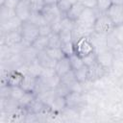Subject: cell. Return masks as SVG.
<instances>
[{"instance_id": "cell-1", "label": "cell", "mask_w": 123, "mask_h": 123, "mask_svg": "<svg viewBox=\"0 0 123 123\" xmlns=\"http://www.w3.org/2000/svg\"><path fill=\"white\" fill-rule=\"evenodd\" d=\"M20 33L22 37V42L26 46H31L34 41L39 37L38 26L28 21H23L20 26Z\"/></svg>"}, {"instance_id": "cell-2", "label": "cell", "mask_w": 123, "mask_h": 123, "mask_svg": "<svg viewBox=\"0 0 123 123\" xmlns=\"http://www.w3.org/2000/svg\"><path fill=\"white\" fill-rule=\"evenodd\" d=\"M66 108L76 110L81 112V111L87 105L86 95L85 91H70L65 96Z\"/></svg>"}, {"instance_id": "cell-3", "label": "cell", "mask_w": 123, "mask_h": 123, "mask_svg": "<svg viewBox=\"0 0 123 123\" xmlns=\"http://www.w3.org/2000/svg\"><path fill=\"white\" fill-rule=\"evenodd\" d=\"M115 27L116 26L114 25V23L111 21V19L109 17V15L106 12V13H101L97 17L93 26V31L95 33L108 36L109 34L114 31Z\"/></svg>"}, {"instance_id": "cell-4", "label": "cell", "mask_w": 123, "mask_h": 123, "mask_svg": "<svg viewBox=\"0 0 123 123\" xmlns=\"http://www.w3.org/2000/svg\"><path fill=\"white\" fill-rule=\"evenodd\" d=\"M100 14L101 13L96 10V8H86V9L82 12V14L80 15L78 20L76 21V24H78L82 27L93 30L94 23Z\"/></svg>"}, {"instance_id": "cell-5", "label": "cell", "mask_w": 123, "mask_h": 123, "mask_svg": "<svg viewBox=\"0 0 123 123\" xmlns=\"http://www.w3.org/2000/svg\"><path fill=\"white\" fill-rule=\"evenodd\" d=\"M73 42H74V47H75V54H77L81 58H84L94 52V48L90 41L89 37H81Z\"/></svg>"}, {"instance_id": "cell-6", "label": "cell", "mask_w": 123, "mask_h": 123, "mask_svg": "<svg viewBox=\"0 0 123 123\" xmlns=\"http://www.w3.org/2000/svg\"><path fill=\"white\" fill-rule=\"evenodd\" d=\"M87 68H88L87 69V81L92 83V84L97 82L101 78H103L109 71L107 68H105L98 62L87 66Z\"/></svg>"}, {"instance_id": "cell-7", "label": "cell", "mask_w": 123, "mask_h": 123, "mask_svg": "<svg viewBox=\"0 0 123 123\" xmlns=\"http://www.w3.org/2000/svg\"><path fill=\"white\" fill-rule=\"evenodd\" d=\"M42 14L44 15L47 23L49 24H54L56 22H59L62 20V18L64 16L61 11L59 10L57 5H49V6H45L42 10Z\"/></svg>"}, {"instance_id": "cell-8", "label": "cell", "mask_w": 123, "mask_h": 123, "mask_svg": "<svg viewBox=\"0 0 123 123\" xmlns=\"http://www.w3.org/2000/svg\"><path fill=\"white\" fill-rule=\"evenodd\" d=\"M0 44H6L10 47L22 43V37L19 29L10 31L5 34H0Z\"/></svg>"}, {"instance_id": "cell-9", "label": "cell", "mask_w": 123, "mask_h": 123, "mask_svg": "<svg viewBox=\"0 0 123 123\" xmlns=\"http://www.w3.org/2000/svg\"><path fill=\"white\" fill-rule=\"evenodd\" d=\"M90 41L93 45L94 48V52L100 53L104 50L109 49L108 48V43H107V36L106 35H102V34H98L93 32L90 36H89Z\"/></svg>"}, {"instance_id": "cell-10", "label": "cell", "mask_w": 123, "mask_h": 123, "mask_svg": "<svg viewBox=\"0 0 123 123\" xmlns=\"http://www.w3.org/2000/svg\"><path fill=\"white\" fill-rule=\"evenodd\" d=\"M14 11H15L16 16L22 21H28L33 12L30 6L29 0H20V2L18 3Z\"/></svg>"}, {"instance_id": "cell-11", "label": "cell", "mask_w": 123, "mask_h": 123, "mask_svg": "<svg viewBox=\"0 0 123 123\" xmlns=\"http://www.w3.org/2000/svg\"><path fill=\"white\" fill-rule=\"evenodd\" d=\"M107 14L115 26L123 24V5H111Z\"/></svg>"}, {"instance_id": "cell-12", "label": "cell", "mask_w": 123, "mask_h": 123, "mask_svg": "<svg viewBox=\"0 0 123 123\" xmlns=\"http://www.w3.org/2000/svg\"><path fill=\"white\" fill-rule=\"evenodd\" d=\"M96 55H97V62L109 70L111 67V65L113 64V62L115 60L113 52L110 49H107L100 53H97Z\"/></svg>"}, {"instance_id": "cell-13", "label": "cell", "mask_w": 123, "mask_h": 123, "mask_svg": "<svg viewBox=\"0 0 123 123\" xmlns=\"http://www.w3.org/2000/svg\"><path fill=\"white\" fill-rule=\"evenodd\" d=\"M22 20H20L17 16H13L4 22H0V34H5L10 31L20 29L22 24Z\"/></svg>"}, {"instance_id": "cell-14", "label": "cell", "mask_w": 123, "mask_h": 123, "mask_svg": "<svg viewBox=\"0 0 123 123\" xmlns=\"http://www.w3.org/2000/svg\"><path fill=\"white\" fill-rule=\"evenodd\" d=\"M37 60L38 63L43 67V68H55V65L57 63V61L53 60L47 53L46 51H38Z\"/></svg>"}, {"instance_id": "cell-15", "label": "cell", "mask_w": 123, "mask_h": 123, "mask_svg": "<svg viewBox=\"0 0 123 123\" xmlns=\"http://www.w3.org/2000/svg\"><path fill=\"white\" fill-rule=\"evenodd\" d=\"M37 81V77L27 72L24 74V78H23V81H22L20 86L26 92H34L35 88H36Z\"/></svg>"}, {"instance_id": "cell-16", "label": "cell", "mask_w": 123, "mask_h": 123, "mask_svg": "<svg viewBox=\"0 0 123 123\" xmlns=\"http://www.w3.org/2000/svg\"><path fill=\"white\" fill-rule=\"evenodd\" d=\"M37 52L32 45L31 46H25L24 49L21 51V53L19 54L24 64L28 65L29 63H31L32 62H34L35 60H37Z\"/></svg>"}, {"instance_id": "cell-17", "label": "cell", "mask_w": 123, "mask_h": 123, "mask_svg": "<svg viewBox=\"0 0 123 123\" xmlns=\"http://www.w3.org/2000/svg\"><path fill=\"white\" fill-rule=\"evenodd\" d=\"M55 71L57 73L58 76L62 77V75H64L65 73H67L68 71H70L71 68V64H70V61H69V57H63L61 60L57 61V63L55 65Z\"/></svg>"}, {"instance_id": "cell-18", "label": "cell", "mask_w": 123, "mask_h": 123, "mask_svg": "<svg viewBox=\"0 0 123 123\" xmlns=\"http://www.w3.org/2000/svg\"><path fill=\"white\" fill-rule=\"evenodd\" d=\"M85 9H86V6L82 2H77L72 5V7L70 8V10L68 11V12L66 13L65 16H67L68 18H70L73 21H77Z\"/></svg>"}, {"instance_id": "cell-19", "label": "cell", "mask_w": 123, "mask_h": 123, "mask_svg": "<svg viewBox=\"0 0 123 123\" xmlns=\"http://www.w3.org/2000/svg\"><path fill=\"white\" fill-rule=\"evenodd\" d=\"M51 111L56 112V113H62L65 109H66V102H65V97L57 95L51 105L49 106Z\"/></svg>"}, {"instance_id": "cell-20", "label": "cell", "mask_w": 123, "mask_h": 123, "mask_svg": "<svg viewBox=\"0 0 123 123\" xmlns=\"http://www.w3.org/2000/svg\"><path fill=\"white\" fill-rule=\"evenodd\" d=\"M39 79L43 82V84L48 88H51V89H55L56 86L61 83V77L58 76L57 74H53L47 77H39Z\"/></svg>"}, {"instance_id": "cell-21", "label": "cell", "mask_w": 123, "mask_h": 123, "mask_svg": "<svg viewBox=\"0 0 123 123\" xmlns=\"http://www.w3.org/2000/svg\"><path fill=\"white\" fill-rule=\"evenodd\" d=\"M32 46L37 51H44L49 46V37L39 36L32 44Z\"/></svg>"}, {"instance_id": "cell-22", "label": "cell", "mask_w": 123, "mask_h": 123, "mask_svg": "<svg viewBox=\"0 0 123 123\" xmlns=\"http://www.w3.org/2000/svg\"><path fill=\"white\" fill-rule=\"evenodd\" d=\"M36 97H37V95H36L34 92H26V91H25V93H24V94L21 96V98L18 100L20 107H22V108H24V109H27V108L32 104V102L36 99Z\"/></svg>"}, {"instance_id": "cell-23", "label": "cell", "mask_w": 123, "mask_h": 123, "mask_svg": "<svg viewBox=\"0 0 123 123\" xmlns=\"http://www.w3.org/2000/svg\"><path fill=\"white\" fill-rule=\"evenodd\" d=\"M13 16H16L15 11L13 9L5 6H0V22H4Z\"/></svg>"}, {"instance_id": "cell-24", "label": "cell", "mask_w": 123, "mask_h": 123, "mask_svg": "<svg viewBox=\"0 0 123 123\" xmlns=\"http://www.w3.org/2000/svg\"><path fill=\"white\" fill-rule=\"evenodd\" d=\"M29 21L34 23L35 25H37L38 27L43 25V24H45V23H47V21H46V19H45V17L42 14L41 12H32L31 16L29 18Z\"/></svg>"}, {"instance_id": "cell-25", "label": "cell", "mask_w": 123, "mask_h": 123, "mask_svg": "<svg viewBox=\"0 0 123 123\" xmlns=\"http://www.w3.org/2000/svg\"><path fill=\"white\" fill-rule=\"evenodd\" d=\"M42 69H43V67L38 63L37 60H35L34 62H32L31 63H29L27 65V72L36 77H39Z\"/></svg>"}, {"instance_id": "cell-26", "label": "cell", "mask_w": 123, "mask_h": 123, "mask_svg": "<svg viewBox=\"0 0 123 123\" xmlns=\"http://www.w3.org/2000/svg\"><path fill=\"white\" fill-rule=\"evenodd\" d=\"M87 66L84 65L82 67H80L79 69L74 70L75 72V76L78 82H80L81 84H85L87 82Z\"/></svg>"}, {"instance_id": "cell-27", "label": "cell", "mask_w": 123, "mask_h": 123, "mask_svg": "<svg viewBox=\"0 0 123 123\" xmlns=\"http://www.w3.org/2000/svg\"><path fill=\"white\" fill-rule=\"evenodd\" d=\"M13 52L12 47L6 45V44H0V61H6L9 60L13 56Z\"/></svg>"}, {"instance_id": "cell-28", "label": "cell", "mask_w": 123, "mask_h": 123, "mask_svg": "<svg viewBox=\"0 0 123 123\" xmlns=\"http://www.w3.org/2000/svg\"><path fill=\"white\" fill-rule=\"evenodd\" d=\"M46 53L55 61H59L61 60L62 58L65 57V55L63 54L62 48H51V47H48L46 50Z\"/></svg>"}, {"instance_id": "cell-29", "label": "cell", "mask_w": 123, "mask_h": 123, "mask_svg": "<svg viewBox=\"0 0 123 123\" xmlns=\"http://www.w3.org/2000/svg\"><path fill=\"white\" fill-rule=\"evenodd\" d=\"M112 3L111 0H97V4H96V10L100 12V13H106L109 9L111 7Z\"/></svg>"}, {"instance_id": "cell-30", "label": "cell", "mask_w": 123, "mask_h": 123, "mask_svg": "<svg viewBox=\"0 0 123 123\" xmlns=\"http://www.w3.org/2000/svg\"><path fill=\"white\" fill-rule=\"evenodd\" d=\"M69 61H70V64H71V68L73 70L79 69L80 67L84 66L85 63L83 62V58H81L80 56H78L77 54H73L69 57Z\"/></svg>"}, {"instance_id": "cell-31", "label": "cell", "mask_w": 123, "mask_h": 123, "mask_svg": "<svg viewBox=\"0 0 123 123\" xmlns=\"http://www.w3.org/2000/svg\"><path fill=\"white\" fill-rule=\"evenodd\" d=\"M62 42L61 40V37H60V35L58 33H52L50 36H49V46L48 47H51V48H61Z\"/></svg>"}, {"instance_id": "cell-32", "label": "cell", "mask_w": 123, "mask_h": 123, "mask_svg": "<svg viewBox=\"0 0 123 123\" xmlns=\"http://www.w3.org/2000/svg\"><path fill=\"white\" fill-rule=\"evenodd\" d=\"M63 54L66 57H70L71 55L75 54V47H74V42L73 41H69V42H64L62 44L61 46Z\"/></svg>"}, {"instance_id": "cell-33", "label": "cell", "mask_w": 123, "mask_h": 123, "mask_svg": "<svg viewBox=\"0 0 123 123\" xmlns=\"http://www.w3.org/2000/svg\"><path fill=\"white\" fill-rule=\"evenodd\" d=\"M61 25H62V30H70L72 31L75 26H76V21L71 20L67 16H63L61 20Z\"/></svg>"}, {"instance_id": "cell-34", "label": "cell", "mask_w": 123, "mask_h": 123, "mask_svg": "<svg viewBox=\"0 0 123 123\" xmlns=\"http://www.w3.org/2000/svg\"><path fill=\"white\" fill-rule=\"evenodd\" d=\"M24 93H25V91L23 90V88L21 86H11V89H10V97L14 98L16 100H19Z\"/></svg>"}, {"instance_id": "cell-35", "label": "cell", "mask_w": 123, "mask_h": 123, "mask_svg": "<svg viewBox=\"0 0 123 123\" xmlns=\"http://www.w3.org/2000/svg\"><path fill=\"white\" fill-rule=\"evenodd\" d=\"M57 6H58L59 10L61 11V12L63 15H66V13L68 12V11L72 7V4L68 0H60L59 3L57 4Z\"/></svg>"}, {"instance_id": "cell-36", "label": "cell", "mask_w": 123, "mask_h": 123, "mask_svg": "<svg viewBox=\"0 0 123 123\" xmlns=\"http://www.w3.org/2000/svg\"><path fill=\"white\" fill-rule=\"evenodd\" d=\"M29 3L33 12H42L45 7L44 0H29Z\"/></svg>"}, {"instance_id": "cell-37", "label": "cell", "mask_w": 123, "mask_h": 123, "mask_svg": "<svg viewBox=\"0 0 123 123\" xmlns=\"http://www.w3.org/2000/svg\"><path fill=\"white\" fill-rule=\"evenodd\" d=\"M55 91H56V93H57V95H60V96H63V97H65L71 90L69 89V87L65 85V84H63V83H60L57 86H56V88H55Z\"/></svg>"}, {"instance_id": "cell-38", "label": "cell", "mask_w": 123, "mask_h": 123, "mask_svg": "<svg viewBox=\"0 0 123 123\" xmlns=\"http://www.w3.org/2000/svg\"><path fill=\"white\" fill-rule=\"evenodd\" d=\"M60 37L62 43L64 42H69V41H73V36H72V31L70 30H62L60 33Z\"/></svg>"}, {"instance_id": "cell-39", "label": "cell", "mask_w": 123, "mask_h": 123, "mask_svg": "<svg viewBox=\"0 0 123 123\" xmlns=\"http://www.w3.org/2000/svg\"><path fill=\"white\" fill-rule=\"evenodd\" d=\"M38 32H39V36H44V37H49L52 33H53V29L51 24L49 23H45L41 26L38 27Z\"/></svg>"}, {"instance_id": "cell-40", "label": "cell", "mask_w": 123, "mask_h": 123, "mask_svg": "<svg viewBox=\"0 0 123 123\" xmlns=\"http://www.w3.org/2000/svg\"><path fill=\"white\" fill-rule=\"evenodd\" d=\"M83 62H84L85 65H86V66H89V65L93 64L94 62H97V55H96V53L93 52V53H91V54L84 57L83 58Z\"/></svg>"}, {"instance_id": "cell-41", "label": "cell", "mask_w": 123, "mask_h": 123, "mask_svg": "<svg viewBox=\"0 0 123 123\" xmlns=\"http://www.w3.org/2000/svg\"><path fill=\"white\" fill-rule=\"evenodd\" d=\"M19 2H20V0H6L4 2V4L1 5V6H5V7H8V8H11V9L14 10Z\"/></svg>"}, {"instance_id": "cell-42", "label": "cell", "mask_w": 123, "mask_h": 123, "mask_svg": "<svg viewBox=\"0 0 123 123\" xmlns=\"http://www.w3.org/2000/svg\"><path fill=\"white\" fill-rule=\"evenodd\" d=\"M79 2H82L86 8H95L97 4V0H79Z\"/></svg>"}, {"instance_id": "cell-43", "label": "cell", "mask_w": 123, "mask_h": 123, "mask_svg": "<svg viewBox=\"0 0 123 123\" xmlns=\"http://www.w3.org/2000/svg\"><path fill=\"white\" fill-rule=\"evenodd\" d=\"M60 0H44L45 6H49V5H57L59 3Z\"/></svg>"}, {"instance_id": "cell-44", "label": "cell", "mask_w": 123, "mask_h": 123, "mask_svg": "<svg viewBox=\"0 0 123 123\" xmlns=\"http://www.w3.org/2000/svg\"><path fill=\"white\" fill-rule=\"evenodd\" d=\"M112 5H123V0H111Z\"/></svg>"}, {"instance_id": "cell-45", "label": "cell", "mask_w": 123, "mask_h": 123, "mask_svg": "<svg viewBox=\"0 0 123 123\" xmlns=\"http://www.w3.org/2000/svg\"><path fill=\"white\" fill-rule=\"evenodd\" d=\"M68 1H69L72 5H73V4H75V3H77V2H79V0H68Z\"/></svg>"}, {"instance_id": "cell-46", "label": "cell", "mask_w": 123, "mask_h": 123, "mask_svg": "<svg viewBox=\"0 0 123 123\" xmlns=\"http://www.w3.org/2000/svg\"><path fill=\"white\" fill-rule=\"evenodd\" d=\"M5 1H6V0H0V6H1V5H3Z\"/></svg>"}]
</instances>
